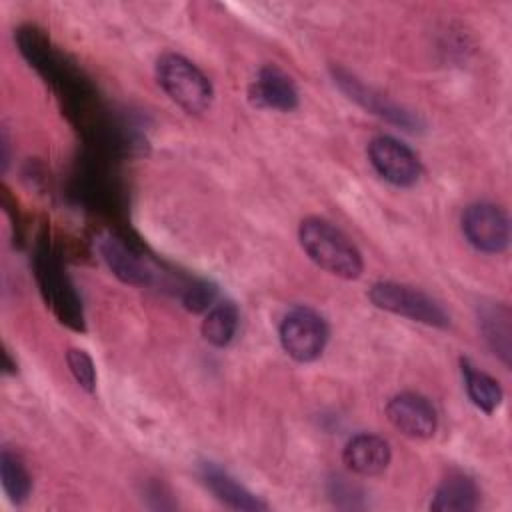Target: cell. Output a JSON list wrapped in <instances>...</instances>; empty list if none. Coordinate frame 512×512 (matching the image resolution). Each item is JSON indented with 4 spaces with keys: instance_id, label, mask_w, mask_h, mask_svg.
I'll return each instance as SVG.
<instances>
[{
    "instance_id": "cell-9",
    "label": "cell",
    "mask_w": 512,
    "mask_h": 512,
    "mask_svg": "<svg viewBox=\"0 0 512 512\" xmlns=\"http://www.w3.org/2000/svg\"><path fill=\"white\" fill-rule=\"evenodd\" d=\"M248 98L258 108L278 112H292L300 102L294 80L276 64H266L258 70L248 88Z\"/></svg>"
},
{
    "instance_id": "cell-14",
    "label": "cell",
    "mask_w": 512,
    "mask_h": 512,
    "mask_svg": "<svg viewBox=\"0 0 512 512\" xmlns=\"http://www.w3.org/2000/svg\"><path fill=\"white\" fill-rule=\"evenodd\" d=\"M100 252L106 264L110 266V270L122 282L134 284V286H142L150 282V270L146 268V264L136 254H132L120 240L104 238L100 242Z\"/></svg>"
},
{
    "instance_id": "cell-7",
    "label": "cell",
    "mask_w": 512,
    "mask_h": 512,
    "mask_svg": "<svg viewBox=\"0 0 512 512\" xmlns=\"http://www.w3.org/2000/svg\"><path fill=\"white\" fill-rule=\"evenodd\" d=\"M390 424L404 436L414 440H428L438 428V416L432 402L418 392H400L386 404Z\"/></svg>"
},
{
    "instance_id": "cell-4",
    "label": "cell",
    "mask_w": 512,
    "mask_h": 512,
    "mask_svg": "<svg viewBox=\"0 0 512 512\" xmlns=\"http://www.w3.org/2000/svg\"><path fill=\"white\" fill-rule=\"evenodd\" d=\"M328 336L330 330L324 316L308 306L292 308L278 326V338L284 352L302 364L314 362L322 356Z\"/></svg>"
},
{
    "instance_id": "cell-12",
    "label": "cell",
    "mask_w": 512,
    "mask_h": 512,
    "mask_svg": "<svg viewBox=\"0 0 512 512\" xmlns=\"http://www.w3.org/2000/svg\"><path fill=\"white\" fill-rule=\"evenodd\" d=\"M480 504L476 480L464 472H450L434 490L430 510L434 512H472Z\"/></svg>"
},
{
    "instance_id": "cell-11",
    "label": "cell",
    "mask_w": 512,
    "mask_h": 512,
    "mask_svg": "<svg viewBox=\"0 0 512 512\" xmlns=\"http://www.w3.org/2000/svg\"><path fill=\"white\" fill-rule=\"evenodd\" d=\"M392 460L390 444L372 432H360L352 436L344 450L342 462L346 468L358 476H376L382 474Z\"/></svg>"
},
{
    "instance_id": "cell-8",
    "label": "cell",
    "mask_w": 512,
    "mask_h": 512,
    "mask_svg": "<svg viewBox=\"0 0 512 512\" xmlns=\"http://www.w3.org/2000/svg\"><path fill=\"white\" fill-rule=\"evenodd\" d=\"M332 78H334V84H338V88L350 98L354 100L356 104H360L362 108H366L368 112L380 116V118H386L388 122L404 128V130H418L422 124L418 120V116H414L412 112L404 110L402 106L394 104L392 100H388L386 96H382L380 92L368 88L366 84H362L354 74H350L348 70L336 66L332 68Z\"/></svg>"
},
{
    "instance_id": "cell-3",
    "label": "cell",
    "mask_w": 512,
    "mask_h": 512,
    "mask_svg": "<svg viewBox=\"0 0 512 512\" xmlns=\"http://www.w3.org/2000/svg\"><path fill=\"white\" fill-rule=\"evenodd\" d=\"M368 298L376 308L392 312L396 316H404L412 322H420L434 328L450 326V314L444 310V306L430 294L414 286L390 280L376 282L370 286Z\"/></svg>"
},
{
    "instance_id": "cell-17",
    "label": "cell",
    "mask_w": 512,
    "mask_h": 512,
    "mask_svg": "<svg viewBox=\"0 0 512 512\" xmlns=\"http://www.w3.org/2000/svg\"><path fill=\"white\" fill-rule=\"evenodd\" d=\"M480 326L484 338L494 354L502 358V362L510 364V312L506 306H490L480 314Z\"/></svg>"
},
{
    "instance_id": "cell-10",
    "label": "cell",
    "mask_w": 512,
    "mask_h": 512,
    "mask_svg": "<svg viewBox=\"0 0 512 512\" xmlns=\"http://www.w3.org/2000/svg\"><path fill=\"white\" fill-rule=\"evenodd\" d=\"M198 476L202 484L228 508L234 510H248V512H260L266 510L268 504L260 500L256 494H252L246 486H242L230 472H226L216 462L204 460L198 466Z\"/></svg>"
},
{
    "instance_id": "cell-13",
    "label": "cell",
    "mask_w": 512,
    "mask_h": 512,
    "mask_svg": "<svg viewBox=\"0 0 512 512\" xmlns=\"http://www.w3.org/2000/svg\"><path fill=\"white\" fill-rule=\"evenodd\" d=\"M460 368H462V378L466 386V394L472 400V404L482 410L484 414H492L498 410L504 398V390L496 378L490 374L478 370L470 360L460 358Z\"/></svg>"
},
{
    "instance_id": "cell-1",
    "label": "cell",
    "mask_w": 512,
    "mask_h": 512,
    "mask_svg": "<svg viewBox=\"0 0 512 512\" xmlns=\"http://www.w3.org/2000/svg\"><path fill=\"white\" fill-rule=\"evenodd\" d=\"M298 242L306 256L322 270L344 278L356 280L364 270V260L356 244L332 222L308 216L298 226Z\"/></svg>"
},
{
    "instance_id": "cell-18",
    "label": "cell",
    "mask_w": 512,
    "mask_h": 512,
    "mask_svg": "<svg viewBox=\"0 0 512 512\" xmlns=\"http://www.w3.org/2000/svg\"><path fill=\"white\" fill-rule=\"evenodd\" d=\"M66 362H68V368H70L74 380L78 382V386L84 388L86 392H94L96 366H94V360L90 358V354L82 348H68Z\"/></svg>"
},
{
    "instance_id": "cell-19",
    "label": "cell",
    "mask_w": 512,
    "mask_h": 512,
    "mask_svg": "<svg viewBox=\"0 0 512 512\" xmlns=\"http://www.w3.org/2000/svg\"><path fill=\"white\" fill-rule=\"evenodd\" d=\"M216 300V288L204 280L192 282L190 286L184 288L182 302L190 312H204L214 306Z\"/></svg>"
},
{
    "instance_id": "cell-2",
    "label": "cell",
    "mask_w": 512,
    "mask_h": 512,
    "mask_svg": "<svg viewBox=\"0 0 512 512\" xmlns=\"http://www.w3.org/2000/svg\"><path fill=\"white\" fill-rule=\"evenodd\" d=\"M156 80L168 98L188 114H204L214 100L210 78L182 54H160L156 60Z\"/></svg>"
},
{
    "instance_id": "cell-16",
    "label": "cell",
    "mask_w": 512,
    "mask_h": 512,
    "mask_svg": "<svg viewBox=\"0 0 512 512\" xmlns=\"http://www.w3.org/2000/svg\"><path fill=\"white\" fill-rule=\"evenodd\" d=\"M0 478L4 492L12 504L18 506L28 500L32 490V478L22 458L10 448H2L0 452Z\"/></svg>"
},
{
    "instance_id": "cell-15",
    "label": "cell",
    "mask_w": 512,
    "mask_h": 512,
    "mask_svg": "<svg viewBox=\"0 0 512 512\" xmlns=\"http://www.w3.org/2000/svg\"><path fill=\"white\" fill-rule=\"evenodd\" d=\"M240 324V312L236 308L234 302L224 300L214 304L204 320H202V336L208 344L216 346V348H224L232 342V338L236 336Z\"/></svg>"
},
{
    "instance_id": "cell-5",
    "label": "cell",
    "mask_w": 512,
    "mask_h": 512,
    "mask_svg": "<svg viewBox=\"0 0 512 512\" xmlns=\"http://www.w3.org/2000/svg\"><path fill=\"white\" fill-rule=\"evenodd\" d=\"M462 234L484 254H500L510 244L508 214L492 202H474L462 212Z\"/></svg>"
},
{
    "instance_id": "cell-6",
    "label": "cell",
    "mask_w": 512,
    "mask_h": 512,
    "mask_svg": "<svg viewBox=\"0 0 512 512\" xmlns=\"http://www.w3.org/2000/svg\"><path fill=\"white\" fill-rule=\"evenodd\" d=\"M366 154L378 176L392 186L410 188L422 176L420 158L406 144L392 136L382 134L372 138Z\"/></svg>"
}]
</instances>
